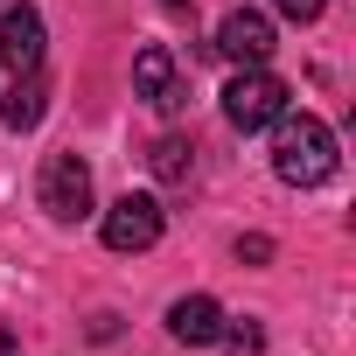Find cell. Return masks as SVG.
Instances as JSON below:
<instances>
[{"mask_svg":"<svg viewBox=\"0 0 356 356\" xmlns=\"http://www.w3.org/2000/svg\"><path fill=\"white\" fill-rule=\"evenodd\" d=\"M147 168L161 175V182H189V168H196V147H189L182 133H161V140L147 147Z\"/></svg>","mask_w":356,"mask_h":356,"instance_id":"30bf717a","label":"cell"},{"mask_svg":"<svg viewBox=\"0 0 356 356\" xmlns=\"http://www.w3.org/2000/svg\"><path fill=\"white\" fill-rule=\"evenodd\" d=\"M273 8H280L286 22H321V8H328V0H273Z\"/></svg>","mask_w":356,"mask_h":356,"instance_id":"8fae6325","label":"cell"},{"mask_svg":"<svg viewBox=\"0 0 356 356\" xmlns=\"http://www.w3.org/2000/svg\"><path fill=\"white\" fill-rule=\"evenodd\" d=\"M42 112H49V84H42V70H29V77H15V91L0 98V126H15V133H29V126H42Z\"/></svg>","mask_w":356,"mask_h":356,"instance_id":"9c48e42d","label":"cell"},{"mask_svg":"<svg viewBox=\"0 0 356 356\" xmlns=\"http://www.w3.org/2000/svg\"><path fill=\"white\" fill-rule=\"evenodd\" d=\"M161 224H168V217H161V203H154V196H140V189H126V196L105 210V224H98V231H105V245H112V252H147V245H161Z\"/></svg>","mask_w":356,"mask_h":356,"instance_id":"277c9868","label":"cell"},{"mask_svg":"<svg viewBox=\"0 0 356 356\" xmlns=\"http://www.w3.org/2000/svg\"><path fill=\"white\" fill-rule=\"evenodd\" d=\"M217 49H224L238 70H252V63H266V56H273V22H266L259 8H231V15H224V29H217Z\"/></svg>","mask_w":356,"mask_h":356,"instance_id":"52a82bcc","label":"cell"},{"mask_svg":"<svg viewBox=\"0 0 356 356\" xmlns=\"http://www.w3.org/2000/svg\"><path fill=\"white\" fill-rule=\"evenodd\" d=\"M217 342H231V349H259V328H252V321H224Z\"/></svg>","mask_w":356,"mask_h":356,"instance_id":"7c38bea8","label":"cell"},{"mask_svg":"<svg viewBox=\"0 0 356 356\" xmlns=\"http://www.w3.org/2000/svg\"><path fill=\"white\" fill-rule=\"evenodd\" d=\"M238 259H245V266H266V259H273V238H238Z\"/></svg>","mask_w":356,"mask_h":356,"instance_id":"4fadbf2b","label":"cell"},{"mask_svg":"<svg viewBox=\"0 0 356 356\" xmlns=\"http://www.w3.org/2000/svg\"><path fill=\"white\" fill-rule=\"evenodd\" d=\"M0 63H8L15 77L42 70V15L29 8V0H15V8L0 15Z\"/></svg>","mask_w":356,"mask_h":356,"instance_id":"8992f818","label":"cell"},{"mask_svg":"<svg viewBox=\"0 0 356 356\" xmlns=\"http://www.w3.org/2000/svg\"><path fill=\"white\" fill-rule=\"evenodd\" d=\"M168 335H175V342H189V349H203V342L224 335V307H217L210 293H182V300L168 307Z\"/></svg>","mask_w":356,"mask_h":356,"instance_id":"ba28073f","label":"cell"},{"mask_svg":"<svg viewBox=\"0 0 356 356\" xmlns=\"http://www.w3.org/2000/svg\"><path fill=\"white\" fill-rule=\"evenodd\" d=\"M133 84H140V98H147L161 119H175V112L189 105V77L175 70V56H168L161 42H147V49L133 56Z\"/></svg>","mask_w":356,"mask_h":356,"instance_id":"5b68a950","label":"cell"},{"mask_svg":"<svg viewBox=\"0 0 356 356\" xmlns=\"http://www.w3.org/2000/svg\"><path fill=\"white\" fill-rule=\"evenodd\" d=\"M161 8H175V15H182V8H189V0H161Z\"/></svg>","mask_w":356,"mask_h":356,"instance_id":"9a60e30c","label":"cell"},{"mask_svg":"<svg viewBox=\"0 0 356 356\" xmlns=\"http://www.w3.org/2000/svg\"><path fill=\"white\" fill-rule=\"evenodd\" d=\"M286 105H293V91H286V77H273L266 63H252V70H238V77L224 84V119H231L238 133H259V126H273Z\"/></svg>","mask_w":356,"mask_h":356,"instance_id":"7a4b0ae2","label":"cell"},{"mask_svg":"<svg viewBox=\"0 0 356 356\" xmlns=\"http://www.w3.org/2000/svg\"><path fill=\"white\" fill-rule=\"evenodd\" d=\"M335 133L314 119V112H280L273 119V175H280V182L286 189H321L328 182V175H335Z\"/></svg>","mask_w":356,"mask_h":356,"instance_id":"6da1fadb","label":"cell"},{"mask_svg":"<svg viewBox=\"0 0 356 356\" xmlns=\"http://www.w3.org/2000/svg\"><path fill=\"white\" fill-rule=\"evenodd\" d=\"M0 356H22V349H15V335H8V328H0Z\"/></svg>","mask_w":356,"mask_h":356,"instance_id":"5bb4252c","label":"cell"},{"mask_svg":"<svg viewBox=\"0 0 356 356\" xmlns=\"http://www.w3.org/2000/svg\"><path fill=\"white\" fill-rule=\"evenodd\" d=\"M35 196H42V210L56 224H84L91 217V168H84V154H49Z\"/></svg>","mask_w":356,"mask_h":356,"instance_id":"3957f363","label":"cell"}]
</instances>
